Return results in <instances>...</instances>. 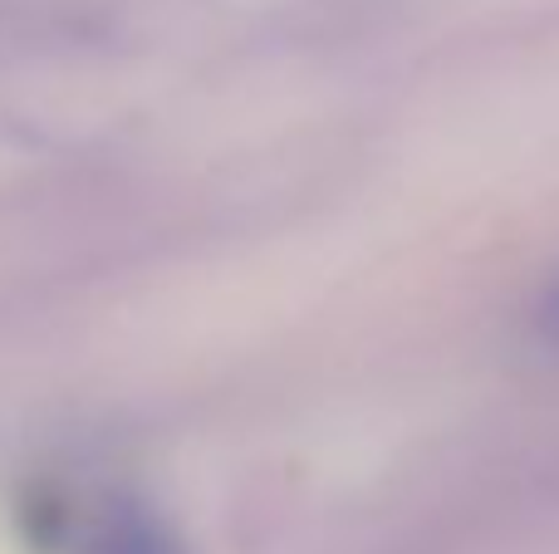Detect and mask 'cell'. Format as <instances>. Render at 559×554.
Returning <instances> with one entry per match:
<instances>
[{
	"label": "cell",
	"instance_id": "cell-1",
	"mask_svg": "<svg viewBox=\"0 0 559 554\" xmlns=\"http://www.w3.org/2000/svg\"><path fill=\"white\" fill-rule=\"evenodd\" d=\"M98 554H173V545H167L157 530L138 526V520H128V526H118L114 535L104 540V550Z\"/></svg>",
	"mask_w": 559,
	"mask_h": 554
},
{
	"label": "cell",
	"instance_id": "cell-2",
	"mask_svg": "<svg viewBox=\"0 0 559 554\" xmlns=\"http://www.w3.org/2000/svg\"><path fill=\"white\" fill-rule=\"evenodd\" d=\"M535 324H540L545 339L559 344V275H555L550 290H545V300H540V314H535Z\"/></svg>",
	"mask_w": 559,
	"mask_h": 554
}]
</instances>
